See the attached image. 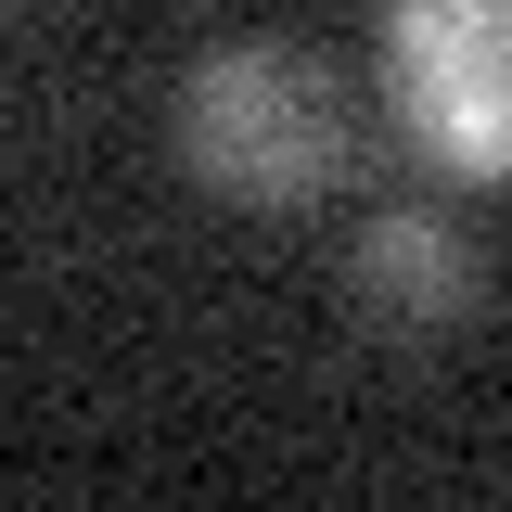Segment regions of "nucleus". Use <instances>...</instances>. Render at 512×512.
<instances>
[{
	"label": "nucleus",
	"mask_w": 512,
	"mask_h": 512,
	"mask_svg": "<svg viewBox=\"0 0 512 512\" xmlns=\"http://www.w3.org/2000/svg\"><path fill=\"white\" fill-rule=\"evenodd\" d=\"M359 154V116H346V77L295 39H218V52L180 77V167L218 205H320Z\"/></svg>",
	"instance_id": "nucleus-1"
},
{
	"label": "nucleus",
	"mask_w": 512,
	"mask_h": 512,
	"mask_svg": "<svg viewBox=\"0 0 512 512\" xmlns=\"http://www.w3.org/2000/svg\"><path fill=\"white\" fill-rule=\"evenodd\" d=\"M384 103L448 180H512V0H384Z\"/></svg>",
	"instance_id": "nucleus-2"
},
{
	"label": "nucleus",
	"mask_w": 512,
	"mask_h": 512,
	"mask_svg": "<svg viewBox=\"0 0 512 512\" xmlns=\"http://www.w3.org/2000/svg\"><path fill=\"white\" fill-rule=\"evenodd\" d=\"M346 295H359L372 333L436 346V333H461V320L487 308V256L436 205H384V218H359V244H346Z\"/></svg>",
	"instance_id": "nucleus-3"
}]
</instances>
